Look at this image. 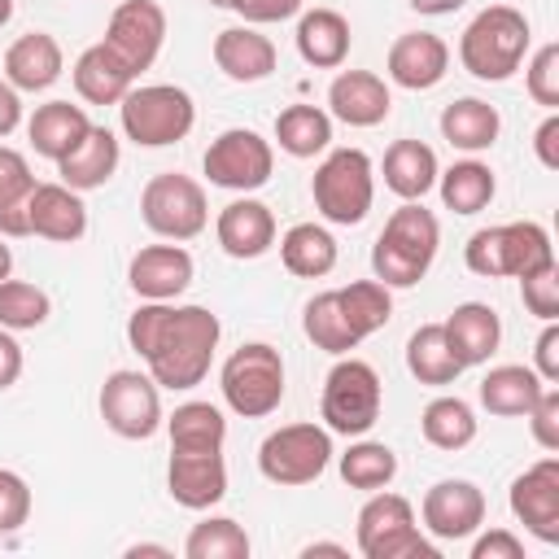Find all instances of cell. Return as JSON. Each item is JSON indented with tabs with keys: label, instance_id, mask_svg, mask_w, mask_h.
I'll return each instance as SVG.
<instances>
[{
	"label": "cell",
	"instance_id": "cell-2",
	"mask_svg": "<svg viewBox=\"0 0 559 559\" xmlns=\"http://www.w3.org/2000/svg\"><path fill=\"white\" fill-rule=\"evenodd\" d=\"M441 245V223L424 201H402L371 245V271L384 288H415Z\"/></svg>",
	"mask_w": 559,
	"mask_h": 559
},
{
	"label": "cell",
	"instance_id": "cell-39",
	"mask_svg": "<svg viewBox=\"0 0 559 559\" xmlns=\"http://www.w3.org/2000/svg\"><path fill=\"white\" fill-rule=\"evenodd\" d=\"M170 450H223L227 441V419L214 402H183L166 415Z\"/></svg>",
	"mask_w": 559,
	"mask_h": 559
},
{
	"label": "cell",
	"instance_id": "cell-27",
	"mask_svg": "<svg viewBox=\"0 0 559 559\" xmlns=\"http://www.w3.org/2000/svg\"><path fill=\"white\" fill-rule=\"evenodd\" d=\"M441 328H445V341H450V349H454V358H459L463 367L489 362L493 349H498V341H502V319H498V310L485 306V301H463V306H454Z\"/></svg>",
	"mask_w": 559,
	"mask_h": 559
},
{
	"label": "cell",
	"instance_id": "cell-31",
	"mask_svg": "<svg viewBox=\"0 0 559 559\" xmlns=\"http://www.w3.org/2000/svg\"><path fill=\"white\" fill-rule=\"evenodd\" d=\"M546 380L533 371V367H520V362H502V367H489L485 380H480V406L498 419H524L533 411V402L542 397Z\"/></svg>",
	"mask_w": 559,
	"mask_h": 559
},
{
	"label": "cell",
	"instance_id": "cell-23",
	"mask_svg": "<svg viewBox=\"0 0 559 559\" xmlns=\"http://www.w3.org/2000/svg\"><path fill=\"white\" fill-rule=\"evenodd\" d=\"M214 66L231 83H262L275 74V44L258 26H227L214 35Z\"/></svg>",
	"mask_w": 559,
	"mask_h": 559
},
{
	"label": "cell",
	"instance_id": "cell-6",
	"mask_svg": "<svg viewBox=\"0 0 559 559\" xmlns=\"http://www.w3.org/2000/svg\"><path fill=\"white\" fill-rule=\"evenodd\" d=\"M310 197L314 210L336 223V227H354L367 218L371 201H376V166L362 148H332L310 179Z\"/></svg>",
	"mask_w": 559,
	"mask_h": 559
},
{
	"label": "cell",
	"instance_id": "cell-26",
	"mask_svg": "<svg viewBox=\"0 0 559 559\" xmlns=\"http://www.w3.org/2000/svg\"><path fill=\"white\" fill-rule=\"evenodd\" d=\"M70 74H74V92H79L87 105H118V100L135 87V70H131L105 39L92 44V48H83Z\"/></svg>",
	"mask_w": 559,
	"mask_h": 559
},
{
	"label": "cell",
	"instance_id": "cell-5",
	"mask_svg": "<svg viewBox=\"0 0 559 559\" xmlns=\"http://www.w3.org/2000/svg\"><path fill=\"white\" fill-rule=\"evenodd\" d=\"M218 389H223V402L240 419H266L284 402V358H280V349L266 345V341H249V345L231 349L223 371H218Z\"/></svg>",
	"mask_w": 559,
	"mask_h": 559
},
{
	"label": "cell",
	"instance_id": "cell-51",
	"mask_svg": "<svg viewBox=\"0 0 559 559\" xmlns=\"http://www.w3.org/2000/svg\"><path fill=\"white\" fill-rule=\"evenodd\" d=\"M533 371H537L546 384H559V328H555V319H550V323L542 328V336H537Z\"/></svg>",
	"mask_w": 559,
	"mask_h": 559
},
{
	"label": "cell",
	"instance_id": "cell-13",
	"mask_svg": "<svg viewBox=\"0 0 559 559\" xmlns=\"http://www.w3.org/2000/svg\"><path fill=\"white\" fill-rule=\"evenodd\" d=\"M100 419L109 432L127 437V441H148L166 415H162V393L157 380L144 371H109L100 384Z\"/></svg>",
	"mask_w": 559,
	"mask_h": 559
},
{
	"label": "cell",
	"instance_id": "cell-42",
	"mask_svg": "<svg viewBox=\"0 0 559 559\" xmlns=\"http://www.w3.org/2000/svg\"><path fill=\"white\" fill-rule=\"evenodd\" d=\"M336 293H341V306H345V314L362 341L393 319V288H384L380 280H354Z\"/></svg>",
	"mask_w": 559,
	"mask_h": 559
},
{
	"label": "cell",
	"instance_id": "cell-7",
	"mask_svg": "<svg viewBox=\"0 0 559 559\" xmlns=\"http://www.w3.org/2000/svg\"><path fill=\"white\" fill-rule=\"evenodd\" d=\"M118 122H122V135L135 140L140 148H166L192 131L197 105L175 83H148V87H131L118 100Z\"/></svg>",
	"mask_w": 559,
	"mask_h": 559
},
{
	"label": "cell",
	"instance_id": "cell-48",
	"mask_svg": "<svg viewBox=\"0 0 559 559\" xmlns=\"http://www.w3.org/2000/svg\"><path fill=\"white\" fill-rule=\"evenodd\" d=\"M524 419H528V428H533V441H537L546 454H555V450H559V389L546 384L542 397L533 402V411H528Z\"/></svg>",
	"mask_w": 559,
	"mask_h": 559
},
{
	"label": "cell",
	"instance_id": "cell-43",
	"mask_svg": "<svg viewBox=\"0 0 559 559\" xmlns=\"http://www.w3.org/2000/svg\"><path fill=\"white\" fill-rule=\"evenodd\" d=\"M188 559H245L249 555V533L231 520V515H210L201 524H192L188 542H183Z\"/></svg>",
	"mask_w": 559,
	"mask_h": 559
},
{
	"label": "cell",
	"instance_id": "cell-32",
	"mask_svg": "<svg viewBox=\"0 0 559 559\" xmlns=\"http://www.w3.org/2000/svg\"><path fill=\"white\" fill-rule=\"evenodd\" d=\"M498 131H502V118H498V109H493L489 100H480V96H459V100H450V105L441 109V135L450 140V148L485 153V148H493Z\"/></svg>",
	"mask_w": 559,
	"mask_h": 559
},
{
	"label": "cell",
	"instance_id": "cell-10",
	"mask_svg": "<svg viewBox=\"0 0 559 559\" xmlns=\"http://www.w3.org/2000/svg\"><path fill=\"white\" fill-rule=\"evenodd\" d=\"M140 218L153 236L162 240H192L205 231L210 223V201H205V188L192 179V175H179V170H162L144 183L140 192Z\"/></svg>",
	"mask_w": 559,
	"mask_h": 559
},
{
	"label": "cell",
	"instance_id": "cell-8",
	"mask_svg": "<svg viewBox=\"0 0 559 559\" xmlns=\"http://www.w3.org/2000/svg\"><path fill=\"white\" fill-rule=\"evenodd\" d=\"M380 406H384V389H380L376 367L341 354V362L328 371L323 397H319L323 428L341 432V437H367L380 419Z\"/></svg>",
	"mask_w": 559,
	"mask_h": 559
},
{
	"label": "cell",
	"instance_id": "cell-49",
	"mask_svg": "<svg viewBox=\"0 0 559 559\" xmlns=\"http://www.w3.org/2000/svg\"><path fill=\"white\" fill-rule=\"evenodd\" d=\"M249 26H266V22H288L301 13V0H236L231 4Z\"/></svg>",
	"mask_w": 559,
	"mask_h": 559
},
{
	"label": "cell",
	"instance_id": "cell-29",
	"mask_svg": "<svg viewBox=\"0 0 559 559\" xmlns=\"http://www.w3.org/2000/svg\"><path fill=\"white\" fill-rule=\"evenodd\" d=\"M92 131V118L83 105H70V100H48V105H35L31 122H26V135H31V148L48 162H61L83 135Z\"/></svg>",
	"mask_w": 559,
	"mask_h": 559
},
{
	"label": "cell",
	"instance_id": "cell-41",
	"mask_svg": "<svg viewBox=\"0 0 559 559\" xmlns=\"http://www.w3.org/2000/svg\"><path fill=\"white\" fill-rule=\"evenodd\" d=\"M393 476H397V454L384 445V441H354L345 454H341V480L349 485V489H367V493H376V489H389L393 485Z\"/></svg>",
	"mask_w": 559,
	"mask_h": 559
},
{
	"label": "cell",
	"instance_id": "cell-3",
	"mask_svg": "<svg viewBox=\"0 0 559 559\" xmlns=\"http://www.w3.org/2000/svg\"><path fill=\"white\" fill-rule=\"evenodd\" d=\"M528 39H533V31H528V17L520 9L489 4L467 22V31L459 39V61L472 79L502 83L524 66Z\"/></svg>",
	"mask_w": 559,
	"mask_h": 559
},
{
	"label": "cell",
	"instance_id": "cell-57",
	"mask_svg": "<svg viewBox=\"0 0 559 559\" xmlns=\"http://www.w3.org/2000/svg\"><path fill=\"white\" fill-rule=\"evenodd\" d=\"M9 271H13V249H9L4 236H0V280H9Z\"/></svg>",
	"mask_w": 559,
	"mask_h": 559
},
{
	"label": "cell",
	"instance_id": "cell-15",
	"mask_svg": "<svg viewBox=\"0 0 559 559\" xmlns=\"http://www.w3.org/2000/svg\"><path fill=\"white\" fill-rule=\"evenodd\" d=\"M511 515L546 546L559 542V459L546 454L542 463H533L524 476L511 480Z\"/></svg>",
	"mask_w": 559,
	"mask_h": 559
},
{
	"label": "cell",
	"instance_id": "cell-37",
	"mask_svg": "<svg viewBox=\"0 0 559 559\" xmlns=\"http://www.w3.org/2000/svg\"><path fill=\"white\" fill-rule=\"evenodd\" d=\"M275 140L288 157H314L332 144V114L319 105H288L275 118Z\"/></svg>",
	"mask_w": 559,
	"mask_h": 559
},
{
	"label": "cell",
	"instance_id": "cell-47",
	"mask_svg": "<svg viewBox=\"0 0 559 559\" xmlns=\"http://www.w3.org/2000/svg\"><path fill=\"white\" fill-rule=\"evenodd\" d=\"M31 520V489L17 472L0 467V533H17Z\"/></svg>",
	"mask_w": 559,
	"mask_h": 559
},
{
	"label": "cell",
	"instance_id": "cell-16",
	"mask_svg": "<svg viewBox=\"0 0 559 559\" xmlns=\"http://www.w3.org/2000/svg\"><path fill=\"white\" fill-rule=\"evenodd\" d=\"M424 528L437 542H463L485 524V493L472 480H437L419 502Z\"/></svg>",
	"mask_w": 559,
	"mask_h": 559
},
{
	"label": "cell",
	"instance_id": "cell-12",
	"mask_svg": "<svg viewBox=\"0 0 559 559\" xmlns=\"http://www.w3.org/2000/svg\"><path fill=\"white\" fill-rule=\"evenodd\" d=\"M201 166H205V175H210L214 188H227V192H240L245 197V192H258L271 179L275 148H271V140H262L249 127H227L223 135L210 140Z\"/></svg>",
	"mask_w": 559,
	"mask_h": 559
},
{
	"label": "cell",
	"instance_id": "cell-4",
	"mask_svg": "<svg viewBox=\"0 0 559 559\" xmlns=\"http://www.w3.org/2000/svg\"><path fill=\"white\" fill-rule=\"evenodd\" d=\"M463 262L472 275H485V280H520L546 262H555V245H550V231L542 223H498V227H480L472 231V240L463 245Z\"/></svg>",
	"mask_w": 559,
	"mask_h": 559
},
{
	"label": "cell",
	"instance_id": "cell-14",
	"mask_svg": "<svg viewBox=\"0 0 559 559\" xmlns=\"http://www.w3.org/2000/svg\"><path fill=\"white\" fill-rule=\"evenodd\" d=\"M105 44L135 70V79L157 61L162 44H166V9L157 0H122L109 13L105 26Z\"/></svg>",
	"mask_w": 559,
	"mask_h": 559
},
{
	"label": "cell",
	"instance_id": "cell-22",
	"mask_svg": "<svg viewBox=\"0 0 559 559\" xmlns=\"http://www.w3.org/2000/svg\"><path fill=\"white\" fill-rule=\"evenodd\" d=\"M393 109L389 83L371 70H341L328 87V114L345 127H380Z\"/></svg>",
	"mask_w": 559,
	"mask_h": 559
},
{
	"label": "cell",
	"instance_id": "cell-18",
	"mask_svg": "<svg viewBox=\"0 0 559 559\" xmlns=\"http://www.w3.org/2000/svg\"><path fill=\"white\" fill-rule=\"evenodd\" d=\"M384 70L397 87L406 92H428L445 79L450 70V48L441 35L432 31H406L389 44V57H384Z\"/></svg>",
	"mask_w": 559,
	"mask_h": 559
},
{
	"label": "cell",
	"instance_id": "cell-58",
	"mask_svg": "<svg viewBox=\"0 0 559 559\" xmlns=\"http://www.w3.org/2000/svg\"><path fill=\"white\" fill-rule=\"evenodd\" d=\"M127 555H170V550L166 546H131Z\"/></svg>",
	"mask_w": 559,
	"mask_h": 559
},
{
	"label": "cell",
	"instance_id": "cell-1",
	"mask_svg": "<svg viewBox=\"0 0 559 559\" xmlns=\"http://www.w3.org/2000/svg\"><path fill=\"white\" fill-rule=\"evenodd\" d=\"M223 323L205 306H170V301H140L127 319L131 349L148 362L157 389L183 393L210 376Z\"/></svg>",
	"mask_w": 559,
	"mask_h": 559
},
{
	"label": "cell",
	"instance_id": "cell-19",
	"mask_svg": "<svg viewBox=\"0 0 559 559\" xmlns=\"http://www.w3.org/2000/svg\"><path fill=\"white\" fill-rule=\"evenodd\" d=\"M127 284L140 301H175L192 284V253L183 245H144L127 266Z\"/></svg>",
	"mask_w": 559,
	"mask_h": 559
},
{
	"label": "cell",
	"instance_id": "cell-56",
	"mask_svg": "<svg viewBox=\"0 0 559 559\" xmlns=\"http://www.w3.org/2000/svg\"><path fill=\"white\" fill-rule=\"evenodd\" d=\"M301 555H306V559H314V555H336V559H345L349 550H345V546H336V542H314V546H306Z\"/></svg>",
	"mask_w": 559,
	"mask_h": 559
},
{
	"label": "cell",
	"instance_id": "cell-28",
	"mask_svg": "<svg viewBox=\"0 0 559 559\" xmlns=\"http://www.w3.org/2000/svg\"><path fill=\"white\" fill-rule=\"evenodd\" d=\"M349 22L336 9H306L297 17V52L314 70H341L349 57Z\"/></svg>",
	"mask_w": 559,
	"mask_h": 559
},
{
	"label": "cell",
	"instance_id": "cell-35",
	"mask_svg": "<svg viewBox=\"0 0 559 559\" xmlns=\"http://www.w3.org/2000/svg\"><path fill=\"white\" fill-rule=\"evenodd\" d=\"M301 328H306V336L314 341V349L336 354V358L362 345V336L354 332V323H349V314H345V306H341V293H336V288L314 293V297L306 301Z\"/></svg>",
	"mask_w": 559,
	"mask_h": 559
},
{
	"label": "cell",
	"instance_id": "cell-21",
	"mask_svg": "<svg viewBox=\"0 0 559 559\" xmlns=\"http://www.w3.org/2000/svg\"><path fill=\"white\" fill-rule=\"evenodd\" d=\"M26 227H31V236H44L57 245L83 240V231H87L83 192L66 188V183H35V192L26 201Z\"/></svg>",
	"mask_w": 559,
	"mask_h": 559
},
{
	"label": "cell",
	"instance_id": "cell-25",
	"mask_svg": "<svg viewBox=\"0 0 559 559\" xmlns=\"http://www.w3.org/2000/svg\"><path fill=\"white\" fill-rule=\"evenodd\" d=\"M118 162H122L118 135H114L109 127H96V122H92V131H87V135L57 162V175H61L66 188H74V192H92V188H105V183L114 179Z\"/></svg>",
	"mask_w": 559,
	"mask_h": 559
},
{
	"label": "cell",
	"instance_id": "cell-20",
	"mask_svg": "<svg viewBox=\"0 0 559 559\" xmlns=\"http://www.w3.org/2000/svg\"><path fill=\"white\" fill-rule=\"evenodd\" d=\"M214 236L223 245L227 258H240V262H253L262 258L271 245H275V214L266 201L258 197H236L231 205L218 210V223H214Z\"/></svg>",
	"mask_w": 559,
	"mask_h": 559
},
{
	"label": "cell",
	"instance_id": "cell-46",
	"mask_svg": "<svg viewBox=\"0 0 559 559\" xmlns=\"http://www.w3.org/2000/svg\"><path fill=\"white\" fill-rule=\"evenodd\" d=\"M524 87L542 109H559V44H542L524 70Z\"/></svg>",
	"mask_w": 559,
	"mask_h": 559
},
{
	"label": "cell",
	"instance_id": "cell-53",
	"mask_svg": "<svg viewBox=\"0 0 559 559\" xmlns=\"http://www.w3.org/2000/svg\"><path fill=\"white\" fill-rule=\"evenodd\" d=\"M17 376H22V345H17V336L9 328H0V393L13 389Z\"/></svg>",
	"mask_w": 559,
	"mask_h": 559
},
{
	"label": "cell",
	"instance_id": "cell-33",
	"mask_svg": "<svg viewBox=\"0 0 559 559\" xmlns=\"http://www.w3.org/2000/svg\"><path fill=\"white\" fill-rule=\"evenodd\" d=\"M280 262L297 280H323L336 266V236L319 223H293L280 236Z\"/></svg>",
	"mask_w": 559,
	"mask_h": 559
},
{
	"label": "cell",
	"instance_id": "cell-54",
	"mask_svg": "<svg viewBox=\"0 0 559 559\" xmlns=\"http://www.w3.org/2000/svg\"><path fill=\"white\" fill-rule=\"evenodd\" d=\"M17 122H22V96H17V87L9 79H0V140L13 135Z\"/></svg>",
	"mask_w": 559,
	"mask_h": 559
},
{
	"label": "cell",
	"instance_id": "cell-30",
	"mask_svg": "<svg viewBox=\"0 0 559 559\" xmlns=\"http://www.w3.org/2000/svg\"><path fill=\"white\" fill-rule=\"evenodd\" d=\"M437 153L424 140H393L384 148V188L402 201H424L437 188Z\"/></svg>",
	"mask_w": 559,
	"mask_h": 559
},
{
	"label": "cell",
	"instance_id": "cell-36",
	"mask_svg": "<svg viewBox=\"0 0 559 559\" xmlns=\"http://www.w3.org/2000/svg\"><path fill=\"white\" fill-rule=\"evenodd\" d=\"M35 192V175L26 166V157L9 144H0V236H31L26 227V201Z\"/></svg>",
	"mask_w": 559,
	"mask_h": 559
},
{
	"label": "cell",
	"instance_id": "cell-60",
	"mask_svg": "<svg viewBox=\"0 0 559 559\" xmlns=\"http://www.w3.org/2000/svg\"><path fill=\"white\" fill-rule=\"evenodd\" d=\"M205 4H214V9H231L236 0H205Z\"/></svg>",
	"mask_w": 559,
	"mask_h": 559
},
{
	"label": "cell",
	"instance_id": "cell-52",
	"mask_svg": "<svg viewBox=\"0 0 559 559\" xmlns=\"http://www.w3.org/2000/svg\"><path fill=\"white\" fill-rule=\"evenodd\" d=\"M533 153H537V162H542L546 170H559V114H555V109H550L546 122L533 131Z\"/></svg>",
	"mask_w": 559,
	"mask_h": 559
},
{
	"label": "cell",
	"instance_id": "cell-17",
	"mask_svg": "<svg viewBox=\"0 0 559 559\" xmlns=\"http://www.w3.org/2000/svg\"><path fill=\"white\" fill-rule=\"evenodd\" d=\"M166 489L188 511H210L227 498V459L223 450H170Z\"/></svg>",
	"mask_w": 559,
	"mask_h": 559
},
{
	"label": "cell",
	"instance_id": "cell-50",
	"mask_svg": "<svg viewBox=\"0 0 559 559\" xmlns=\"http://www.w3.org/2000/svg\"><path fill=\"white\" fill-rule=\"evenodd\" d=\"M472 559H524V542L511 528H489L472 542Z\"/></svg>",
	"mask_w": 559,
	"mask_h": 559
},
{
	"label": "cell",
	"instance_id": "cell-24",
	"mask_svg": "<svg viewBox=\"0 0 559 559\" xmlns=\"http://www.w3.org/2000/svg\"><path fill=\"white\" fill-rule=\"evenodd\" d=\"M66 70V57H61V44L48 35V31H31V35H17L4 52V79L17 87V92H48Z\"/></svg>",
	"mask_w": 559,
	"mask_h": 559
},
{
	"label": "cell",
	"instance_id": "cell-59",
	"mask_svg": "<svg viewBox=\"0 0 559 559\" xmlns=\"http://www.w3.org/2000/svg\"><path fill=\"white\" fill-rule=\"evenodd\" d=\"M13 17V0H0V26Z\"/></svg>",
	"mask_w": 559,
	"mask_h": 559
},
{
	"label": "cell",
	"instance_id": "cell-55",
	"mask_svg": "<svg viewBox=\"0 0 559 559\" xmlns=\"http://www.w3.org/2000/svg\"><path fill=\"white\" fill-rule=\"evenodd\" d=\"M415 13H424V17H445V13H459L467 0H406Z\"/></svg>",
	"mask_w": 559,
	"mask_h": 559
},
{
	"label": "cell",
	"instance_id": "cell-11",
	"mask_svg": "<svg viewBox=\"0 0 559 559\" xmlns=\"http://www.w3.org/2000/svg\"><path fill=\"white\" fill-rule=\"evenodd\" d=\"M332 463V432L323 424H284L258 445V472L271 485H310Z\"/></svg>",
	"mask_w": 559,
	"mask_h": 559
},
{
	"label": "cell",
	"instance_id": "cell-38",
	"mask_svg": "<svg viewBox=\"0 0 559 559\" xmlns=\"http://www.w3.org/2000/svg\"><path fill=\"white\" fill-rule=\"evenodd\" d=\"M419 432H424V441L437 445V450H463V445L476 441V411H472L463 397L441 393V397H432V402L424 406Z\"/></svg>",
	"mask_w": 559,
	"mask_h": 559
},
{
	"label": "cell",
	"instance_id": "cell-40",
	"mask_svg": "<svg viewBox=\"0 0 559 559\" xmlns=\"http://www.w3.org/2000/svg\"><path fill=\"white\" fill-rule=\"evenodd\" d=\"M437 188H441L445 210H454V214H480L493 201V192H498L493 170L485 162H476V157L454 162L450 170H441L437 175Z\"/></svg>",
	"mask_w": 559,
	"mask_h": 559
},
{
	"label": "cell",
	"instance_id": "cell-34",
	"mask_svg": "<svg viewBox=\"0 0 559 559\" xmlns=\"http://www.w3.org/2000/svg\"><path fill=\"white\" fill-rule=\"evenodd\" d=\"M406 371L419 380V384H454L467 367L454 358V349H450V341H445V328L441 323H424V328H415L411 332V341H406Z\"/></svg>",
	"mask_w": 559,
	"mask_h": 559
},
{
	"label": "cell",
	"instance_id": "cell-45",
	"mask_svg": "<svg viewBox=\"0 0 559 559\" xmlns=\"http://www.w3.org/2000/svg\"><path fill=\"white\" fill-rule=\"evenodd\" d=\"M520 297H524V310L537 314L542 323L559 319V262H546V266L520 275Z\"/></svg>",
	"mask_w": 559,
	"mask_h": 559
},
{
	"label": "cell",
	"instance_id": "cell-9",
	"mask_svg": "<svg viewBox=\"0 0 559 559\" xmlns=\"http://www.w3.org/2000/svg\"><path fill=\"white\" fill-rule=\"evenodd\" d=\"M358 555L362 559H437V546L419 533L415 507L402 493L376 489L358 511Z\"/></svg>",
	"mask_w": 559,
	"mask_h": 559
},
{
	"label": "cell",
	"instance_id": "cell-44",
	"mask_svg": "<svg viewBox=\"0 0 559 559\" xmlns=\"http://www.w3.org/2000/svg\"><path fill=\"white\" fill-rule=\"evenodd\" d=\"M52 314V301L39 284L26 280H0V328L9 332H31Z\"/></svg>",
	"mask_w": 559,
	"mask_h": 559
}]
</instances>
